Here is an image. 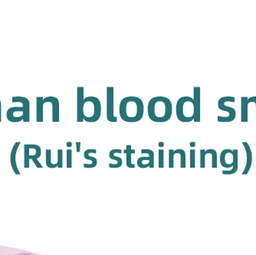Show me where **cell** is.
<instances>
[{"label":"cell","mask_w":256,"mask_h":255,"mask_svg":"<svg viewBox=\"0 0 256 255\" xmlns=\"http://www.w3.org/2000/svg\"><path fill=\"white\" fill-rule=\"evenodd\" d=\"M20 142H16L14 145V148H12V150L11 152V162L12 166L14 168V170H15L16 172H17L16 170V154L17 150H18V146H20Z\"/></svg>","instance_id":"cell-19"},{"label":"cell","mask_w":256,"mask_h":255,"mask_svg":"<svg viewBox=\"0 0 256 255\" xmlns=\"http://www.w3.org/2000/svg\"><path fill=\"white\" fill-rule=\"evenodd\" d=\"M158 155H159V168H164V150H160Z\"/></svg>","instance_id":"cell-25"},{"label":"cell","mask_w":256,"mask_h":255,"mask_svg":"<svg viewBox=\"0 0 256 255\" xmlns=\"http://www.w3.org/2000/svg\"><path fill=\"white\" fill-rule=\"evenodd\" d=\"M2 105H1V100H0V122L2 121V108H1Z\"/></svg>","instance_id":"cell-33"},{"label":"cell","mask_w":256,"mask_h":255,"mask_svg":"<svg viewBox=\"0 0 256 255\" xmlns=\"http://www.w3.org/2000/svg\"><path fill=\"white\" fill-rule=\"evenodd\" d=\"M84 88H77V121L83 122V105H84Z\"/></svg>","instance_id":"cell-7"},{"label":"cell","mask_w":256,"mask_h":255,"mask_svg":"<svg viewBox=\"0 0 256 255\" xmlns=\"http://www.w3.org/2000/svg\"><path fill=\"white\" fill-rule=\"evenodd\" d=\"M24 148H25L26 167H28V160H30V148H28V144H26L24 146Z\"/></svg>","instance_id":"cell-29"},{"label":"cell","mask_w":256,"mask_h":255,"mask_svg":"<svg viewBox=\"0 0 256 255\" xmlns=\"http://www.w3.org/2000/svg\"><path fill=\"white\" fill-rule=\"evenodd\" d=\"M164 142H159V144H158V146H159L160 148H164Z\"/></svg>","instance_id":"cell-34"},{"label":"cell","mask_w":256,"mask_h":255,"mask_svg":"<svg viewBox=\"0 0 256 255\" xmlns=\"http://www.w3.org/2000/svg\"><path fill=\"white\" fill-rule=\"evenodd\" d=\"M114 88L113 87H107V119L110 122H117L118 118L114 113Z\"/></svg>","instance_id":"cell-6"},{"label":"cell","mask_w":256,"mask_h":255,"mask_svg":"<svg viewBox=\"0 0 256 255\" xmlns=\"http://www.w3.org/2000/svg\"><path fill=\"white\" fill-rule=\"evenodd\" d=\"M230 151H231V150H224L220 154V162H221L222 166L225 167V168H228L234 167V165H228L226 162V156L227 154L230 152Z\"/></svg>","instance_id":"cell-21"},{"label":"cell","mask_w":256,"mask_h":255,"mask_svg":"<svg viewBox=\"0 0 256 255\" xmlns=\"http://www.w3.org/2000/svg\"><path fill=\"white\" fill-rule=\"evenodd\" d=\"M190 168H195L196 167V150H191L190 151Z\"/></svg>","instance_id":"cell-28"},{"label":"cell","mask_w":256,"mask_h":255,"mask_svg":"<svg viewBox=\"0 0 256 255\" xmlns=\"http://www.w3.org/2000/svg\"><path fill=\"white\" fill-rule=\"evenodd\" d=\"M236 98L234 96H224L222 98H220L218 102V108L222 112H227L230 115L228 118H224V116H218L217 120L218 122H232L236 119V112L234 108L226 106V102H232L235 103Z\"/></svg>","instance_id":"cell-5"},{"label":"cell","mask_w":256,"mask_h":255,"mask_svg":"<svg viewBox=\"0 0 256 255\" xmlns=\"http://www.w3.org/2000/svg\"><path fill=\"white\" fill-rule=\"evenodd\" d=\"M148 113L150 119L154 122L164 123L172 116V103L166 96H154L148 103Z\"/></svg>","instance_id":"cell-2"},{"label":"cell","mask_w":256,"mask_h":255,"mask_svg":"<svg viewBox=\"0 0 256 255\" xmlns=\"http://www.w3.org/2000/svg\"><path fill=\"white\" fill-rule=\"evenodd\" d=\"M102 115V104L96 96H88L83 105V120L89 123H94L100 119Z\"/></svg>","instance_id":"cell-4"},{"label":"cell","mask_w":256,"mask_h":255,"mask_svg":"<svg viewBox=\"0 0 256 255\" xmlns=\"http://www.w3.org/2000/svg\"><path fill=\"white\" fill-rule=\"evenodd\" d=\"M63 150H58V167L62 168L63 166Z\"/></svg>","instance_id":"cell-26"},{"label":"cell","mask_w":256,"mask_h":255,"mask_svg":"<svg viewBox=\"0 0 256 255\" xmlns=\"http://www.w3.org/2000/svg\"><path fill=\"white\" fill-rule=\"evenodd\" d=\"M146 154L149 155L150 158V168H154V152L151 150H142V154Z\"/></svg>","instance_id":"cell-22"},{"label":"cell","mask_w":256,"mask_h":255,"mask_svg":"<svg viewBox=\"0 0 256 255\" xmlns=\"http://www.w3.org/2000/svg\"><path fill=\"white\" fill-rule=\"evenodd\" d=\"M12 102L14 103H16V102H20L23 104V108L25 109V112L23 113V116H24V122H30V100L26 98H23V96H14L12 98Z\"/></svg>","instance_id":"cell-10"},{"label":"cell","mask_w":256,"mask_h":255,"mask_svg":"<svg viewBox=\"0 0 256 255\" xmlns=\"http://www.w3.org/2000/svg\"><path fill=\"white\" fill-rule=\"evenodd\" d=\"M72 167V150H67V168Z\"/></svg>","instance_id":"cell-27"},{"label":"cell","mask_w":256,"mask_h":255,"mask_svg":"<svg viewBox=\"0 0 256 255\" xmlns=\"http://www.w3.org/2000/svg\"><path fill=\"white\" fill-rule=\"evenodd\" d=\"M90 152H92V154H96V152H97V150H96L94 149L87 150H86V152H84V159L92 161V164H90V165H88V164H84V166H84V168H94V167H96V166H97V159H96V158H94V157L90 156H89V154H90Z\"/></svg>","instance_id":"cell-13"},{"label":"cell","mask_w":256,"mask_h":255,"mask_svg":"<svg viewBox=\"0 0 256 255\" xmlns=\"http://www.w3.org/2000/svg\"><path fill=\"white\" fill-rule=\"evenodd\" d=\"M149 161V156H143L140 157L139 159L138 160V166L140 168H146L148 167H150V164H144V161Z\"/></svg>","instance_id":"cell-24"},{"label":"cell","mask_w":256,"mask_h":255,"mask_svg":"<svg viewBox=\"0 0 256 255\" xmlns=\"http://www.w3.org/2000/svg\"><path fill=\"white\" fill-rule=\"evenodd\" d=\"M120 118L128 123H136L143 118L144 105L138 96H126L122 99L119 106Z\"/></svg>","instance_id":"cell-1"},{"label":"cell","mask_w":256,"mask_h":255,"mask_svg":"<svg viewBox=\"0 0 256 255\" xmlns=\"http://www.w3.org/2000/svg\"><path fill=\"white\" fill-rule=\"evenodd\" d=\"M16 112H22L24 113L25 112V109L22 106H14V108H11L7 110V119L8 120V121L10 122H20V121L23 120H24V116H20V118H15L14 116V113Z\"/></svg>","instance_id":"cell-11"},{"label":"cell","mask_w":256,"mask_h":255,"mask_svg":"<svg viewBox=\"0 0 256 255\" xmlns=\"http://www.w3.org/2000/svg\"><path fill=\"white\" fill-rule=\"evenodd\" d=\"M176 116L181 122L188 123L195 118V103L190 96H182L176 105Z\"/></svg>","instance_id":"cell-3"},{"label":"cell","mask_w":256,"mask_h":255,"mask_svg":"<svg viewBox=\"0 0 256 255\" xmlns=\"http://www.w3.org/2000/svg\"><path fill=\"white\" fill-rule=\"evenodd\" d=\"M80 142H76V151L77 152H80Z\"/></svg>","instance_id":"cell-31"},{"label":"cell","mask_w":256,"mask_h":255,"mask_svg":"<svg viewBox=\"0 0 256 255\" xmlns=\"http://www.w3.org/2000/svg\"><path fill=\"white\" fill-rule=\"evenodd\" d=\"M124 154L126 155V166L130 168H135V165L132 164V155L135 154V150H132V145H126Z\"/></svg>","instance_id":"cell-17"},{"label":"cell","mask_w":256,"mask_h":255,"mask_svg":"<svg viewBox=\"0 0 256 255\" xmlns=\"http://www.w3.org/2000/svg\"><path fill=\"white\" fill-rule=\"evenodd\" d=\"M190 146L191 148H195L196 142H191L190 144Z\"/></svg>","instance_id":"cell-36"},{"label":"cell","mask_w":256,"mask_h":255,"mask_svg":"<svg viewBox=\"0 0 256 255\" xmlns=\"http://www.w3.org/2000/svg\"><path fill=\"white\" fill-rule=\"evenodd\" d=\"M194 100L195 103V122H200V88H194Z\"/></svg>","instance_id":"cell-9"},{"label":"cell","mask_w":256,"mask_h":255,"mask_svg":"<svg viewBox=\"0 0 256 255\" xmlns=\"http://www.w3.org/2000/svg\"><path fill=\"white\" fill-rule=\"evenodd\" d=\"M184 150H169V168H174V156L176 154H180Z\"/></svg>","instance_id":"cell-20"},{"label":"cell","mask_w":256,"mask_h":255,"mask_svg":"<svg viewBox=\"0 0 256 255\" xmlns=\"http://www.w3.org/2000/svg\"><path fill=\"white\" fill-rule=\"evenodd\" d=\"M251 102L256 103V96H252V98H248V103L250 104L251 103Z\"/></svg>","instance_id":"cell-30"},{"label":"cell","mask_w":256,"mask_h":255,"mask_svg":"<svg viewBox=\"0 0 256 255\" xmlns=\"http://www.w3.org/2000/svg\"><path fill=\"white\" fill-rule=\"evenodd\" d=\"M122 150H112L110 151V154H109V157H110V159L113 160H116L118 162L117 164H109V167L112 168H119V167L122 166V164H123V160H122V158L120 157L115 156V154H122Z\"/></svg>","instance_id":"cell-14"},{"label":"cell","mask_w":256,"mask_h":255,"mask_svg":"<svg viewBox=\"0 0 256 255\" xmlns=\"http://www.w3.org/2000/svg\"><path fill=\"white\" fill-rule=\"evenodd\" d=\"M232 157H234V168L231 171H224V174H232L236 172L237 168H238V150H232Z\"/></svg>","instance_id":"cell-18"},{"label":"cell","mask_w":256,"mask_h":255,"mask_svg":"<svg viewBox=\"0 0 256 255\" xmlns=\"http://www.w3.org/2000/svg\"><path fill=\"white\" fill-rule=\"evenodd\" d=\"M52 150H46V165L48 168H56L58 166V164H53L52 162Z\"/></svg>","instance_id":"cell-23"},{"label":"cell","mask_w":256,"mask_h":255,"mask_svg":"<svg viewBox=\"0 0 256 255\" xmlns=\"http://www.w3.org/2000/svg\"><path fill=\"white\" fill-rule=\"evenodd\" d=\"M243 146L245 148L247 154V164L246 166L245 170L243 172V174H246L248 172V170L251 168L252 162V154L251 148L248 146V142H242Z\"/></svg>","instance_id":"cell-15"},{"label":"cell","mask_w":256,"mask_h":255,"mask_svg":"<svg viewBox=\"0 0 256 255\" xmlns=\"http://www.w3.org/2000/svg\"><path fill=\"white\" fill-rule=\"evenodd\" d=\"M66 146H67L68 148H72V142H67V144H66Z\"/></svg>","instance_id":"cell-35"},{"label":"cell","mask_w":256,"mask_h":255,"mask_svg":"<svg viewBox=\"0 0 256 255\" xmlns=\"http://www.w3.org/2000/svg\"><path fill=\"white\" fill-rule=\"evenodd\" d=\"M43 100L42 96H38L36 98V112H37V122H43Z\"/></svg>","instance_id":"cell-16"},{"label":"cell","mask_w":256,"mask_h":255,"mask_svg":"<svg viewBox=\"0 0 256 255\" xmlns=\"http://www.w3.org/2000/svg\"><path fill=\"white\" fill-rule=\"evenodd\" d=\"M248 98L242 96L241 98V121L242 122H248Z\"/></svg>","instance_id":"cell-12"},{"label":"cell","mask_w":256,"mask_h":255,"mask_svg":"<svg viewBox=\"0 0 256 255\" xmlns=\"http://www.w3.org/2000/svg\"><path fill=\"white\" fill-rule=\"evenodd\" d=\"M43 103H51L52 105V122H60V102L54 96H47Z\"/></svg>","instance_id":"cell-8"},{"label":"cell","mask_w":256,"mask_h":255,"mask_svg":"<svg viewBox=\"0 0 256 255\" xmlns=\"http://www.w3.org/2000/svg\"><path fill=\"white\" fill-rule=\"evenodd\" d=\"M15 255H34L33 254L30 253V252H21V253L16 254Z\"/></svg>","instance_id":"cell-32"}]
</instances>
